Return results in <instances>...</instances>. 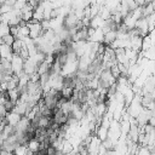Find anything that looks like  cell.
Instances as JSON below:
<instances>
[{
    "label": "cell",
    "mask_w": 155,
    "mask_h": 155,
    "mask_svg": "<svg viewBox=\"0 0 155 155\" xmlns=\"http://www.w3.org/2000/svg\"><path fill=\"white\" fill-rule=\"evenodd\" d=\"M21 119H22V116H21V115H18V114H17V113H15V111L8 113V114H7V116L5 117V120H6L7 125L13 126V127H15V126L21 121Z\"/></svg>",
    "instance_id": "6da1fadb"
},
{
    "label": "cell",
    "mask_w": 155,
    "mask_h": 155,
    "mask_svg": "<svg viewBox=\"0 0 155 155\" xmlns=\"http://www.w3.org/2000/svg\"><path fill=\"white\" fill-rule=\"evenodd\" d=\"M116 40H117V31L111 30V31H109V33H107V34L104 35V41H103V42H104L107 46H111Z\"/></svg>",
    "instance_id": "7a4b0ae2"
},
{
    "label": "cell",
    "mask_w": 155,
    "mask_h": 155,
    "mask_svg": "<svg viewBox=\"0 0 155 155\" xmlns=\"http://www.w3.org/2000/svg\"><path fill=\"white\" fill-rule=\"evenodd\" d=\"M16 40H17V39H16L13 35H11V34L5 35V36L1 38V45H7V46H11V47H12V45L15 44Z\"/></svg>",
    "instance_id": "3957f363"
},
{
    "label": "cell",
    "mask_w": 155,
    "mask_h": 155,
    "mask_svg": "<svg viewBox=\"0 0 155 155\" xmlns=\"http://www.w3.org/2000/svg\"><path fill=\"white\" fill-rule=\"evenodd\" d=\"M28 149H29L30 151H33V153L39 151V150H40V142H39L36 138L31 139V140L29 142V144H28Z\"/></svg>",
    "instance_id": "277c9868"
},
{
    "label": "cell",
    "mask_w": 155,
    "mask_h": 155,
    "mask_svg": "<svg viewBox=\"0 0 155 155\" xmlns=\"http://www.w3.org/2000/svg\"><path fill=\"white\" fill-rule=\"evenodd\" d=\"M73 150H74V149H73V145H71L68 140H64L63 148H62V154H63V155H67V154H70Z\"/></svg>",
    "instance_id": "5b68a950"
}]
</instances>
